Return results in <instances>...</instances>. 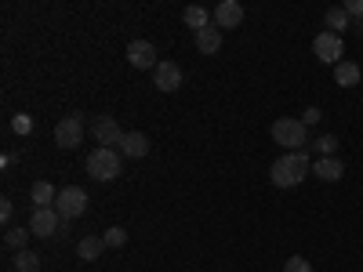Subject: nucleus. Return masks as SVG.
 Wrapping results in <instances>:
<instances>
[{
  "mask_svg": "<svg viewBox=\"0 0 363 272\" xmlns=\"http://www.w3.org/2000/svg\"><path fill=\"white\" fill-rule=\"evenodd\" d=\"M102 239H106V247H124V244H128V232L120 229V225H113V229L102 232Z\"/></svg>",
  "mask_w": 363,
  "mask_h": 272,
  "instance_id": "obj_23",
  "label": "nucleus"
},
{
  "mask_svg": "<svg viewBox=\"0 0 363 272\" xmlns=\"http://www.w3.org/2000/svg\"><path fill=\"white\" fill-rule=\"evenodd\" d=\"M313 51H316L320 62H327V66H342L345 62V40L335 37V33H327V29L313 40Z\"/></svg>",
  "mask_w": 363,
  "mask_h": 272,
  "instance_id": "obj_6",
  "label": "nucleus"
},
{
  "mask_svg": "<svg viewBox=\"0 0 363 272\" xmlns=\"http://www.w3.org/2000/svg\"><path fill=\"white\" fill-rule=\"evenodd\" d=\"M102 251H106V239L102 236H84L80 244H77V258L80 261H99Z\"/></svg>",
  "mask_w": 363,
  "mask_h": 272,
  "instance_id": "obj_15",
  "label": "nucleus"
},
{
  "mask_svg": "<svg viewBox=\"0 0 363 272\" xmlns=\"http://www.w3.org/2000/svg\"><path fill=\"white\" fill-rule=\"evenodd\" d=\"M193 37H196V51L200 55H215L222 47V29L215 22H211L207 29H200V33H193Z\"/></svg>",
  "mask_w": 363,
  "mask_h": 272,
  "instance_id": "obj_14",
  "label": "nucleus"
},
{
  "mask_svg": "<svg viewBox=\"0 0 363 272\" xmlns=\"http://www.w3.org/2000/svg\"><path fill=\"white\" fill-rule=\"evenodd\" d=\"M11 261H15V272H40V254L29 251V247L26 251H15Z\"/></svg>",
  "mask_w": 363,
  "mask_h": 272,
  "instance_id": "obj_18",
  "label": "nucleus"
},
{
  "mask_svg": "<svg viewBox=\"0 0 363 272\" xmlns=\"http://www.w3.org/2000/svg\"><path fill=\"white\" fill-rule=\"evenodd\" d=\"M11 131H15V135H29V131H33V120H29V113H18V116L11 120Z\"/></svg>",
  "mask_w": 363,
  "mask_h": 272,
  "instance_id": "obj_24",
  "label": "nucleus"
},
{
  "mask_svg": "<svg viewBox=\"0 0 363 272\" xmlns=\"http://www.w3.org/2000/svg\"><path fill=\"white\" fill-rule=\"evenodd\" d=\"M120 153L131 157V160H142V157L149 153V138H145L142 131H128L124 142H120Z\"/></svg>",
  "mask_w": 363,
  "mask_h": 272,
  "instance_id": "obj_13",
  "label": "nucleus"
},
{
  "mask_svg": "<svg viewBox=\"0 0 363 272\" xmlns=\"http://www.w3.org/2000/svg\"><path fill=\"white\" fill-rule=\"evenodd\" d=\"M309 171H313L309 153L301 149V153H284L280 160H272L269 178H272V186H277V189H294V186H301V181H306Z\"/></svg>",
  "mask_w": 363,
  "mask_h": 272,
  "instance_id": "obj_1",
  "label": "nucleus"
},
{
  "mask_svg": "<svg viewBox=\"0 0 363 272\" xmlns=\"http://www.w3.org/2000/svg\"><path fill=\"white\" fill-rule=\"evenodd\" d=\"M153 84H157V91H164V95L178 91V87H182V66H174V62H160V66L153 69Z\"/></svg>",
  "mask_w": 363,
  "mask_h": 272,
  "instance_id": "obj_11",
  "label": "nucleus"
},
{
  "mask_svg": "<svg viewBox=\"0 0 363 272\" xmlns=\"http://www.w3.org/2000/svg\"><path fill=\"white\" fill-rule=\"evenodd\" d=\"M128 62L135 69H157L160 58H157V47L149 40H135V44H128Z\"/></svg>",
  "mask_w": 363,
  "mask_h": 272,
  "instance_id": "obj_10",
  "label": "nucleus"
},
{
  "mask_svg": "<svg viewBox=\"0 0 363 272\" xmlns=\"http://www.w3.org/2000/svg\"><path fill=\"white\" fill-rule=\"evenodd\" d=\"M29 229H22V225H11V229H4V244L11 247V251H26V244H29Z\"/></svg>",
  "mask_w": 363,
  "mask_h": 272,
  "instance_id": "obj_21",
  "label": "nucleus"
},
{
  "mask_svg": "<svg viewBox=\"0 0 363 272\" xmlns=\"http://www.w3.org/2000/svg\"><path fill=\"white\" fill-rule=\"evenodd\" d=\"M320 116H323V113H320L316 106H309L306 113H301V124H306V128H313V124H320Z\"/></svg>",
  "mask_w": 363,
  "mask_h": 272,
  "instance_id": "obj_27",
  "label": "nucleus"
},
{
  "mask_svg": "<svg viewBox=\"0 0 363 272\" xmlns=\"http://www.w3.org/2000/svg\"><path fill=\"white\" fill-rule=\"evenodd\" d=\"M313 149H316L320 157H335V149H338V138H335V135H320V138L313 142Z\"/></svg>",
  "mask_w": 363,
  "mask_h": 272,
  "instance_id": "obj_22",
  "label": "nucleus"
},
{
  "mask_svg": "<svg viewBox=\"0 0 363 272\" xmlns=\"http://www.w3.org/2000/svg\"><path fill=\"white\" fill-rule=\"evenodd\" d=\"M272 142L284 145V153H301L306 142H309V128L301 124V120H294V116H284V120L272 124Z\"/></svg>",
  "mask_w": 363,
  "mask_h": 272,
  "instance_id": "obj_2",
  "label": "nucleus"
},
{
  "mask_svg": "<svg viewBox=\"0 0 363 272\" xmlns=\"http://www.w3.org/2000/svg\"><path fill=\"white\" fill-rule=\"evenodd\" d=\"M345 11L349 18H363V0H345Z\"/></svg>",
  "mask_w": 363,
  "mask_h": 272,
  "instance_id": "obj_28",
  "label": "nucleus"
},
{
  "mask_svg": "<svg viewBox=\"0 0 363 272\" xmlns=\"http://www.w3.org/2000/svg\"><path fill=\"white\" fill-rule=\"evenodd\" d=\"M313 174H316L320 181H342V174H345V164H342L338 157H320V160L313 164Z\"/></svg>",
  "mask_w": 363,
  "mask_h": 272,
  "instance_id": "obj_12",
  "label": "nucleus"
},
{
  "mask_svg": "<svg viewBox=\"0 0 363 272\" xmlns=\"http://www.w3.org/2000/svg\"><path fill=\"white\" fill-rule=\"evenodd\" d=\"M84 142V116L80 113H69L55 124V145L58 149H77Z\"/></svg>",
  "mask_w": 363,
  "mask_h": 272,
  "instance_id": "obj_5",
  "label": "nucleus"
},
{
  "mask_svg": "<svg viewBox=\"0 0 363 272\" xmlns=\"http://www.w3.org/2000/svg\"><path fill=\"white\" fill-rule=\"evenodd\" d=\"M323 22H327V33H335V37H342L345 29H349V11H345V8H327Z\"/></svg>",
  "mask_w": 363,
  "mask_h": 272,
  "instance_id": "obj_16",
  "label": "nucleus"
},
{
  "mask_svg": "<svg viewBox=\"0 0 363 272\" xmlns=\"http://www.w3.org/2000/svg\"><path fill=\"white\" fill-rule=\"evenodd\" d=\"M11 215H15V203L11 200H0V222L11 229Z\"/></svg>",
  "mask_w": 363,
  "mask_h": 272,
  "instance_id": "obj_26",
  "label": "nucleus"
},
{
  "mask_svg": "<svg viewBox=\"0 0 363 272\" xmlns=\"http://www.w3.org/2000/svg\"><path fill=\"white\" fill-rule=\"evenodd\" d=\"M335 84H338V87H356V84H359V66H356V62L335 66Z\"/></svg>",
  "mask_w": 363,
  "mask_h": 272,
  "instance_id": "obj_19",
  "label": "nucleus"
},
{
  "mask_svg": "<svg viewBox=\"0 0 363 272\" xmlns=\"http://www.w3.org/2000/svg\"><path fill=\"white\" fill-rule=\"evenodd\" d=\"M91 135L99 138V145L113 149V145H120V142H124V135H128V131H120L116 116H109V113H106V116H99L95 124H91Z\"/></svg>",
  "mask_w": 363,
  "mask_h": 272,
  "instance_id": "obj_8",
  "label": "nucleus"
},
{
  "mask_svg": "<svg viewBox=\"0 0 363 272\" xmlns=\"http://www.w3.org/2000/svg\"><path fill=\"white\" fill-rule=\"evenodd\" d=\"M55 210L62 215V222H73V218H80L84 210H87V193H84L80 186H66V189H58Z\"/></svg>",
  "mask_w": 363,
  "mask_h": 272,
  "instance_id": "obj_4",
  "label": "nucleus"
},
{
  "mask_svg": "<svg viewBox=\"0 0 363 272\" xmlns=\"http://www.w3.org/2000/svg\"><path fill=\"white\" fill-rule=\"evenodd\" d=\"M211 22H215L218 29H236L240 22H244V4H240V0H222V4L211 11Z\"/></svg>",
  "mask_w": 363,
  "mask_h": 272,
  "instance_id": "obj_9",
  "label": "nucleus"
},
{
  "mask_svg": "<svg viewBox=\"0 0 363 272\" xmlns=\"http://www.w3.org/2000/svg\"><path fill=\"white\" fill-rule=\"evenodd\" d=\"M359 29H363V26H359Z\"/></svg>",
  "mask_w": 363,
  "mask_h": 272,
  "instance_id": "obj_29",
  "label": "nucleus"
},
{
  "mask_svg": "<svg viewBox=\"0 0 363 272\" xmlns=\"http://www.w3.org/2000/svg\"><path fill=\"white\" fill-rule=\"evenodd\" d=\"M284 272H313V265L301 258V254H294V258H287L284 261Z\"/></svg>",
  "mask_w": 363,
  "mask_h": 272,
  "instance_id": "obj_25",
  "label": "nucleus"
},
{
  "mask_svg": "<svg viewBox=\"0 0 363 272\" xmlns=\"http://www.w3.org/2000/svg\"><path fill=\"white\" fill-rule=\"evenodd\" d=\"M87 174L95 178V181H113V178H120V153H116V149H106V145L91 149Z\"/></svg>",
  "mask_w": 363,
  "mask_h": 272,
  "instance_id": "obj_3",
  "label": "nucleus"
},
{
  "mask_svg": "<svg viewBox=\"0 0 363 272\" xmlns=\"http://www.w3.org/2000/svg\"><path fill=\"white\" fill-rule=\"evenodd\" d=\"M55 200H58V189L51 186V181H37L33 186V203L37 207H55Z\"/></svg>",
  "mask_w": 363,
  "mask_h": 272,
  "instance_id": "obj_20",
  "label": "nucleus"
},
{
  "mask_svg": "<svg viewBox=\"0 0 363 272\" xmlns=\"http://www.w3.org/2000/svg\"><path fill=\"white\" fill-rule=\"evenodd\" d=\"M29 232H33V236H44V239L58 236V232H62V215H58L55 207H33V218H29Z\"/></svg>",
  "mask_w": 363,
  "mask_h": 272,
  "instance_id": "obj_7",
  "label": "nucleus"
},
{
  "mask_svg": "<svg viewBox=\"0 0 363 272\" xmlns=\"http://www.w3.org/2000/svg\"><path fill=\"white\" fill-rule=\"evenodd\" d=\"M182 18H186V26L193 29V33H200V29H207V26H211V11H207V8H200V4L186 8V11H182Z\"/></svg>",
  "mask_w": 363,
  "mask_h": 272,
  "instance_id": "obj_17",
  "label": "nucleus"
}]
</instances>
